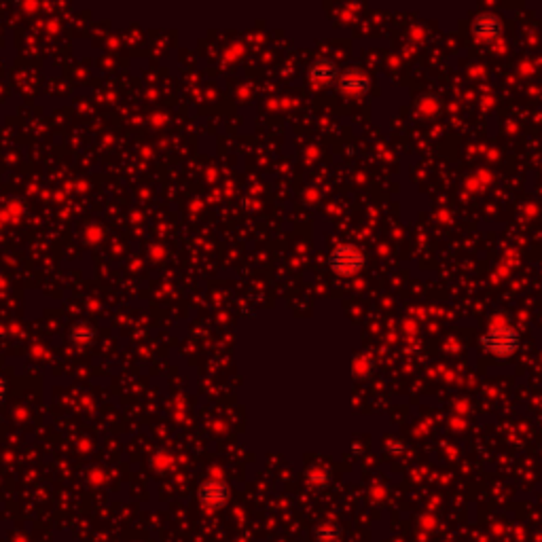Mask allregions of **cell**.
<instances>
[{
	"label": "cell",
	"mask_w": 542,
	"mask_h": 542,
	"mask_svg": "<svg viewBox=\"0 0 542 542\" xmlns=\"http://www.w3.org/2000/svg\"><path fill=\"white\" fill-rule=\"evenodd\" d=\"M96 339V326L92 322H77L72 328H70V341L74 345H89L92 341Z\"/></svg>",
	"instance_id": "4"
},
{
	"label": "cell",
	"mask_w": 542,
	"mask_h": 542,
	"mask_svg": "<svg viewBox=\"0 0 542 542\" xmlns=\"http://www.w3.org/2000/svg\"><path fill=\"white\" fill-rule=\"evenodd\" d=\"M363 263H365V257L358 250H354L352 246L339 248L331 259V265L337 270V273H356L363 267Z\"/></svg>",
	"instance_id": "2"
},
{
	"label": "cell",
	"mask_w": 542,
	"mask_h": 542,
	"mask_svg": "<svg viewBox=\"0 0 542 542\" xmlns=\"http://www.w3.org/2000/svg\"><path fill=\"white\" fill-rule=\"evenodd\" d=\"M197 498L206 509H221L229 500V487L223 481H206L199 485Z\"/></svg>",
	"instance_id": "1"
},
{
	"label": "cell",
	"mask_w": 542,
	"mask_h": 542,
	"mask_svg": "<svg viewBox=\"0 0 542 542\" xmlns=\"http://www.w3.org/2000/svg\"><path fill=\"white\" fill-rule=\"evenodd\" d=\"M316 541L318 542H337L339 541V530L335 526H320L316 530Z\"/></svg>",
	"instance_id": "5"
},
{
	"label": "cell",
	"mask_w": 542,
	"mask_h": 542,
	"mask_svg": "<svg viewBox=\"0 0 542 542\" xmlns=\"http://www.w3.org/2000/svg\"><path fill=\"white\" fill-rule=\"evenodd\" d=\"M517 335L511 331V328H507V326H502V328H494L487 337H485V345L492 350V352H496V354H511L515 348H517Z\"/></svg>",
	"instance_id": "3"
},
{
	"label": "cell",
	"mask_w": 542,
	"mask_h": 542,
	"mask_svg": "<svg viewBox=\"0 0 542 542\" xmlns=\"http://www.w3.org/2000/svg\"><path fill=\"white\" fill-rule=\"evenodd\" d=\"M4 392H6V384H4V380L0 377V403L4 401Z\"/></svg>",
	"instance_id": "6"
}]
</instances>
